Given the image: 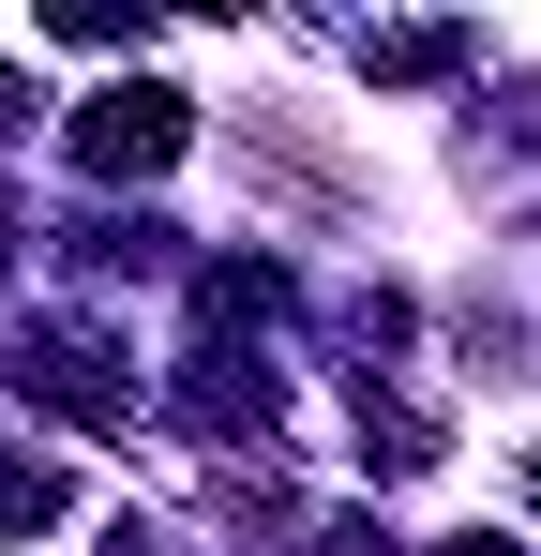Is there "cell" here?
Masks as SVG:
<instances>
[{
    "instance_id": "obj_1",
    "label": "cell",
    "mask_w": 541,
    "mask_h": 556,
    "mask_svg": "<svg viewBox=\"0 0 541 556\" xmlns=\"http://www.w3.org/2000/svg\"><path fill=\"white\" fill-rule=\"evenodd\" d=\"M76 151H90V166H166V151H180V105L166 91H105L76 121Z\"/></svg>"
}]
</instances>
